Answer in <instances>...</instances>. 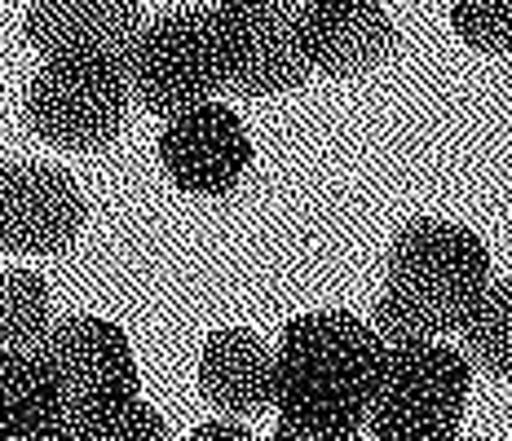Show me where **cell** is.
<instances>
[{"instance_id":"obj_5","label":"cell","mask_w":512,"mask_h":441,"mask_svg":"<svg viewBox=\"0 0 512 441\" xmlns=\"http://www.w3.org/2000/svg\"><path fill=\"white\" fill-rule=\"evenodd\" d=\"M128 115L124 62L45 58L27 84V124L62 150L111 146Z\"/></svg>"},{"instance_id":"obj_2","label":"cell","mask_w":512,"mask_h":441,"mask_svg":"<svg viewBox=\"0 0 512 441\" xmlns=\"http://www.w3.org/2000/svg\"><path fill=\"white\" fill-rule=\"evenodd\" d=\"M384 340L345 309H318L283 327L274 353V406L279 415L362 424L380 375Z\"/></svg>"},{"instance_id":"obj_18","label":"cell","mask_w":512,"mask_h":441,"mask_svg":"<svg viewBox=\"0 0 512 441\" xmlns=\"http://www.w3.org/2000/svg\"><path fill=\"white\" fill-rule=\"evenodd\" d=\"M274 441H362V424H340V419H301V415H279Z\"/></svg>"},{"instance_id":"obj_10","label":"cell","mask_w":512,"mask_h":441,"mask_svg":"<svg viewBox=\"0 0 512 441\" xmlns=\"http://www.w3.org/2000/svg\"><path fill=\"white\" fill-rule=\"evenodd\" d=\"M296 36L309 71H323L332 80L376 71L398 45V27L380 0H301Z\"/></svg>"},{"instance_id":"obj_14","label":"cell","mask_w":512,"mask_h":441,"mask_svg":"<svg viewBox=\"0 0 512 441\" xmlns=\"http://www.w3.org/2000/svg\"><path fill=\"white\" fill-rule=\"evenodd\" d=\"M460 336L468 362H477L499 380H512V278H499V283L490 278L464 314Z\"/></svg>"},{"instance_id":"obj_7","label":"cell","mask_w":512,"mask_h":441,"mask_svg":"<svg viewBox=\"0 0 512 441\" xmlns=\"http://www.w3.org/2000/svg\"><path fill=\"white\" fill-rule=\"evenodd\" d=\"M36 349L49 362L53 384H58L67 411L137 397L142 380H137L133 344H128L124 327H115V322L89 318V314L62 318L36 340Z\"/></svg>"},{"instance_id":"obj_12","label":"cell","mask_w":512,"mask_h":441,"mask_svg":"<svg viewBox=\"0 0 512 441\" xmlns=\"http://www.w3.org/2000/svg\"><path fill=\"white\" fill-rule=\"evenodd\" d=\"M199 389L226 415L265 411L274 406V353L243 327L212 331L199 353Z\"/></svg>"},{"instance_id":"obj_16","label":"cell","mask_w":512,"mask_h":441,"mask_svg":"<svg viewBox=\"0 0 512 441\" xmlns=\"http://www.w3.org/2000/svg\"><path fill=\"white\" fill-rule=\"evenodd\" d=\"M53 327V296L36 270L0 274V344L31 349Z\"/></svg>"},{"instance_id":"obj_13","label":"cell","mask_w":512,"mask_h":441,"mask_svg":"<svg viewBox=\"0 0 512 441\" xmlns=\"http://www.w3.org/2000/svg\"><path fill=\"white\" fill-rule=\"evenodd\" d=\"M67 406L40 349H0V428H62Z\"/></svg>"},{"instance_id":"obj_9","label":"cell","mask_w":512,"mask_h":441,"mask_svg":"<svg viewBox=\"0 0 512 441\" xmlns=\"http://www.w3.org/2000/svg\"><path fill=\"white\" fill-rule=\"evenodd\" d=\"M84 230V195L62 168H0V247L31 256L67 252Z\"/></svg>"},{"instance_id":"obj_11","label":"cell","mask_w":512,"mask_h":441,"mask_svg":"<svg viewBox=\"0 0 512 441\" xmlns=\"http://www.w3.org/2000/svg\"><path fill=\"white\" fill-rule=\"evenodd\" d=\"M142 14L137 0H31L23 36L45 58H111L124 62Z\"/></svg>"},{"instance_id":"obj_3","label":"cell","mask_w":512,"mask_h":441,"mask_svg":"<svg viewBox=\"0 0 512 441\" xmlns=\"http://www.w3.org/2000/svg\"><path fill=\"white\" fill-rule=\"evenodd\" d=\"M468 389H473L468 353L442 340L384 344L362 428H371L376 441H455Z\"/></svg>"},{"instance_id":"obj_4","label":"cell","mask_w":512,"mask_h":441,"mask_svg":"<svg viewBox=\"0 0 512 441\" xmlns=\"http://www.w3.org/2000/svg\"><path fill=\"white\" fill-rule=\"evenodd\" d=\"M124 80L142 111L164 120L217 98L226 80H221L217 31L208 9H177L155 23H142L124 58Z\"/></svg>"},{"instance_id":"obj_1","label":"cell","mask_w":512,"mask_h":441,"mask_svg":"<svg viewBox=\"0 0 512 441\" xmlns=\"http://www.w3.org/2000/svg\"><path fill=\"white\" fill-rule=\"evenodd\" d=\"M490 283V252L468 225L420 217L389 247V283L376 300L371 331L384 344L437 340L460 331L464 314Z\"/></svg>"},{"instance_id":"obj_15","label":"cell","mask_w":512,"mask_h":441,"mask_svg":"<svg viewBox=\"0 0 512 441\" xmlns=\"http://www.w3.org/2000/svg\"><path fill=\"white\" fill-rule=\"evenodd\" d=\"M62 441H168V428L142 397H120V402L67 411Z\"/></svg>"},{"instance_id":"obj_20","label":"cell","mask_w":512,"mask_h":441,"mask_svg":"<svg viewBox=\"0 0 512 441\" xmlns=\"http://www.w3.org/2000/svg\"><path fill=\"white\" fill-rule=\"evenodd\" d=\"M0 441H62V428H40V433H23V428H0Z\"/></svg>"},{"instance_id":"obj_8","label":"cell","mask_w":512,"mask_h":441,"mask_svg":"<svg viewBox=\"0 0 512 441\" xmlns=\"http://www.w3.org/2000/svg\"><path fill=\"white\" fill-rule=\"evenodd\" d=\"M159 164L186 195H226L252 164V137L230 106L199 102L159 133Z\"/></svg>"},{"instance_id":"obj_19","label":"cell","mask_w":512,"mask_h":441,"mask_svg":"<svg viewBox=\"0 0 512 441\" xmlns=\"http://www.w3.org/2000/svg\"><path fill=\"white\" fill-rule=\"evenodd\" d=\"M190 441H256L252 428L234 424V419H208V424H199Z\"/></svg>"},{"instance_id":"obj_6","label":"cell","mask_w":512,"mask_h":441,"mask_svg":"<svg viewBox=\"0 0 512 441\" xmlns=\"http://www.w3.org/2000/svg\"><path fill=\"white\" fill-rule=\"evenodd\" d=\"M208 18L226 89L243 98H274L309 80L296 36V0H217L208 5Z\"/></svg>"},{"instance_id":"obj_17","label":"cell","mask_w":512,"mask_h":441,"mask_svg":"<svg viewBox=\"0 0 512 441\" xmlns=\"http://www.w3.org/2000/svg\"><path fill=\"white\" fill-rule=\"evenodd\" d=\"M451 27L468 49L512 53V0H451Z\"/></svg>"}]
</instances>
